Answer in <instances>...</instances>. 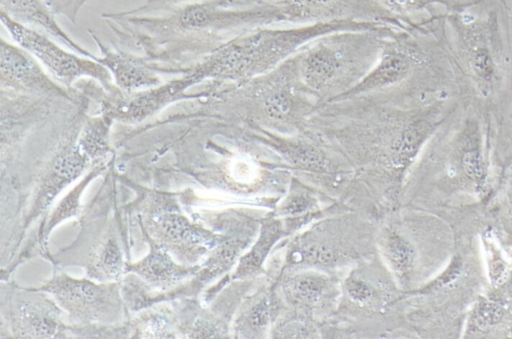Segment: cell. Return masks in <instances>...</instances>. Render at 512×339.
<instances>
[{"mask_svg": "<svg viewBox=\"0 0 512 339\" xmlns=\"http://www.w3.org/2000/svg\"><path fill=\"white\" fill-rule=\"evenodd\" d=\"M102 17L119 40L141 51L140 57L157 71L168 64L166 72L178 73L183 60L202 58L230 31L289 22L276 0H149Z\"/></svg>", "mask_w": 512, "mask_h": 339, "instance_id": "6da1fadb", "label": "cell"}, {"mask_svg": "<svg viewBox=\"0 0 512 339\" xmlns=\"http://www.w3.org/2000/svg\"><path fill=\"white\" fill-rule=\"evenodd\" d=\"M445 37L458 97L489 127L512 140V13L505 0L446 11Z\"/></svg>", "mask_w": 512, "mask_h": 339, "instance_id": "7a4b0ae2", "label": "cell"}, {"mask_svg": "<svg viewBox=\"0 0 512 339\" xmlns=\"http://www.w3.org/2000/svg\"><path fill=\"white\" fill-rule=\"evenodd\" d=\"M396 30H349L315 39L290 60L297 82L307 95L337 100L371 69L381 36Z\"/></svg>", "mask_w": 512, "mask_h": 339, "instance_id": "3957f363", "label": "cell"}, {"mask_svg": "<svg viewBox=\"0 0 512 339\" xmlns=\"http://www.w3.org/2000/svg\"><path fill=\"white\" fill-rule=\"evenodd\" d=\"M370 232L361 224L344 220L317 223L291 242L286 254V269L325 270L346 265L367 251Z\"/></svg>", "mask_w": 512, "mask_h": 339, "instance_id": "277c9868", "label": "cell"}, {"mask_svg": "<svg viewBox=\"0 0 512 339\" xmlns=\"http://www.w3.org/2000/svg\"><path fill=\"white\" fill-rule=\"evenodd\" d=\"M35 289L51 295L70 324L113 325L124 317L120 281L98 282L59 272Z\"/></svg>", "mask_w": 512, "mask_h": 339, "instance_id": "5b68a950", "label": "cell"}, {"mask_svg": "<svg viewBox=\"0 0 512 339\" xmlns=\"http://www.w3.org/2000/svg\"><path fill=\"white\" fill-rule=\"evenodd\" d=\"M0 20L16 44L33 55L64 86L73 87L77 80L90 78L107 92L116 89L110 72L96 59L64 49L49 35L3 12H0Z\"/></svg>", "mask_w": 512, "mask_h": 339, "instance_id": "8992f818", "label": "cell"}, {"mask_svg": "<svg viewBox=\"0 0 512 339\" xmlns=\"http://www.w3.org/2000/svg\"><path fill=\"white\" fill-rule=\"evenodd\" d=\"M28 51L0 39L1 90L69 101H80L84 93L76 87L56 83Z\"/></svg>", "mask_w": 512, "mask_h": 339, "instance_id": "52a82bcc", "label": "cell"}, {"mask_svg": "<svg viewBox=\"0 0 512 339\" xmlns=\"http://www.w3.org/2000/svg\"><path fill=\"white\" fill-rule=\"evenodd\" d=\"M147 239L167 250L179 263L196 265L202 256L209 254L221 241L203 226L193 223L177 213L155 215L147 222Z\"/></svg>", "mask_w": 512, "mask_h": 339, "instance_id": "ba28073f", "label": "cell"}, {"mask_svg": "<svg viewBox=\"0 0 512 339\" xmlns=\"http://www.w3.org/2000/svg\"><path fill=\"white\" fill-rule=\"evenodd\" d=\"M10 304L13 335L18 338H65L69 325L63 310L46 292L35 288H18Z\"/></svg>", "mask_w": 512, "mask_h": 339, "instance_id": "9c48e42d", "label": "cell"}, {"mask_svg": "<svg viewBox=\"0 0 512 339\" xmlns=\"http://www.w3.org/2000/svg\"><path fill=\"white\" fill-rule=\"evenodd\" d=\"M292 23L367 21L406 27L376 0H277Z\"/></svg>", "mask_w": 512, "mask_h": 339, "instance_id": "30bf717a", "label": "cell"}, {"mask_svg": "<svg viewBox=\"0 0 512 339\" xmlns=\"http://www.w3.org/2000/svg\"><path fill=\"white\" fill-rule=\"evenodd\" d=\"M79 130L58 147L43 170L32 206L24 221L25 228L46 212L68 185L78 179L89 167L95 165L77 143Z\"/></svg>", "mask_w": 512, "mask_h": 339, "instance_id": "8fae6325", "label": "cell"}, {"mask_svg": "<svg viewBox=\"0 0 512 339\" xmlns=\"http://www.w3.org/2000/svg\"><path fill=\"white\" fill-rule=\"evenodd\" d=\"M280 289L285 303L307 316L327 309L339 294L334 279L315 269L290 272L282 280Z\"/></svg>", "mask_w": 512, "mask_h": 339, "instance_id": "7c38bea8", "label": "cell"}, {"mask_svg": "<svg viewBox=\"0 0 512 339\" xmlns=\"http://www.w3.org/2000/svg\"><path fill=\"white\" fill-rule=\"evenodd\" d=\"M90 36L100 56L96 58L110 72L115 86L125 93L155 87L161 82L160 72L140 56L106 46L91 30Z\"/></svg>", "mask_w": 512, "mask_h": 339, "instance_id": "4fadbf2b", "label": "cell"}, {"mask_svg": "<svg viewBox=\"0 0 512 339\" xmlns=\"http://www.w3.org/2000/svg\"><path fill=\"white\" fill-rule=\"evenodd\" d=\"M149 252L141 260L126 264V273L140 278L146 286L167 292L190 280L199 270L200 265H185L164 248L149 240Z\"/></svg>", "mask_w": 512, "mask_h": 339, "instance_id": "5bb4252c", "label": "cell"}, {"mask_svg": "<svg viewBox=\"0 0 512 339\" xmlns=\"http://www.w3.org/2000/svg\"><path fill=\"white\" fill-rule=\"evenodd\" d=\"M0 12L13 20L57 39L68 49L96 59L97 57L72 39L58 24L56 14L44 0H0Z\"/></svg>", "mask_w": 512, "mask_h": 339, "instance_id": "9a60e30c", "label": "cell"}, {"mask_svg": "<svg viewBox=\"0 0 512 339\" xmlns=\"http://www.w3.org/2000/svg\"><path fill=\"white\" fill-rule=\"evenodd\" d=\"M380 254L397 283L409 287L414 279L418 250L412 237L399 225L384 226L376 239Z\"/></svg>", "mask_w": 512, "mask_h": 339, "instance_id": "2e32d148", "label": "cell"}, {"mask_svg": "<svg viewBox=\"0 0 512 339\" xmlns=\"http://www.w3.org/2000/svg\"><path fill=\"white\" fill-rule=\"evenodd\" d=\"M302 223L297 218H269L260 225L259 235L237 262L232 280H241L259 273L276 243Z\"/></svg>", "mask_w": 512, "mask_h": 339, "instance_id": "e0dca14e", "label": "cell"}, {"mask_svg": "<svg viewBox=\"0 0 512 339\" xmlns=\"http://www.w3.org/2000/svg\"><path fill=\"white\" fill-rule=\"evenodd\" d=\"M126 264L115 234L109 230L90 256L86 275L98 282L120 281Z\"/></svg>", "mask_w": 512, "mask_h": 339, "instance_id": "ac0fdd59", "label": "cell"}, {"mask_svg": "<svg viewBox=\"0 0 512 339\" xmlns=\"http://www.w3.org/2000/svg\"><path fill=\"white\" fill-rule=\"evenodd\" d=\"M115 120L100 112L88 117L80 127L77 143L82 152L94 163L108 159L111 152L110 137Z\"/></svg>", "mask_w": 512, "mask_h": 339, "instance_id": "d6986e66", "label": "cell"}, {"mask_svg": "<svg viewBox=\"0 0 512 339\" xmlns=\"http://www.w3.org/2000/svg\"><path fill=\"white\" fill-rule=\"evenodd\" d=\"M274 300L271 293L262 292L253 296L235 320L234 330L238 337H263L274 315Z\"/></svg>", "mask_w": 512, "mask_h": 339, "instance_id": "ffe728a7", "label": "cell"}, {"mask_svg": "<svg viewBox=\"0 0 512 339\" xmlns=\"http://www.w3.org/2000/svg\"><path fill=\"white\" fill-rule=\"evenodd\" d=\"M107 168V160L96 163L92 166L82 179L59 201L51 211L39 232V241L46 244L51 231L62 221L77 215L80 211V199L87 186Z\"/></svg>", "mask_w": 512, "mask_h": 339, "instance_id": "44dd1931", "label": "cell"}, {"mask_svg": "<svg viewBox=\"0 0 512 339\" xmlns=\"http://www.w3.org/2000/svg\"><path fill=\"white\" fill-rule=\"evenodd\" d=\"M347 297L361 306H376L391 298V289L380 278L361 270L351 272L343 282Z\"/></svg>", "mask_w": 512, "mask_h": 339, "instance_id": "7402d4cb", "label": "cell"}, {"mask_svg": "<svg viewBox=\"0 0 512 339\" xmlns=\"http://www.w3.org/2000/svg\"><path fill=\"white\" fill-rule=\"evenodd\" d=\"M271 144L294 166L312 172H328L330 162L326 155L313 144L274 138Z\"/></svg>", "mask_w": 512, "mask_h": 339, "instance_id": "603a6c76", "label": "cell"}, {"mask_svg": "<svg viewBox=\"0 0 512 339\" xmlns=\"http://www.w3.org/2000/svg\"><path fill=\"white\" fill-rule=\"evenodd\" d=\"M406 26L446 11L437 0H376Z\"/></svg>", "mask_w": 512, "mask_h": 339, "instance_id": "cb8c5ba5", "label": "cell"}, {"mask_svg": "<svg viewBox=\"0 0 512 339\" xmlns=\"http://www.w3.org/2000/svg\"><path fill=\"white\" fill-rule=\"evenodd\" d=\"M176 320L164 311H144L129 324L131 335L142 338H170L175 337L173 325Z\"/></svg>", "mask_w": 512, "mask_h": 339, "instance_id": "d4e9b609", "label": "cell"}, {"mask_svg": "<svg viewBox=\"0 0 512 339\" xmlns=\"http://www.w3.org/2000/svg\"><path fill=\"white\" fill-rule=\"evenodd\" d=\"M484 257L490 282L494 286L502 284L508 276V262L490 232L482 236Z\"/></svg>", "mask_w": 512, "mask_h": 339, "instance_id": "484cf974", "label": "cell"}, {"mask_svg": "<svg viewBox=\"0 0 512 339\" xmlns=\"http://www.w3.org/2000/svg\"><path fill=\"white\" fill-rule=\"evenodd\" d=\"M502 318L501 307L494 302H480L472 313V324L477 328H487L497 324Z\"/></svg>", "mask_w": 512, "mask_h": 339, "instance_id": "4316f807", "label": "cell"}, {"mask_svg": "<svg viewBox=\"0 0 512 339\" xmlns=\"http://www.w3.org/2000/svg\"><path fill=\"white\" fill-rule=\"evenodd\" d=\"M313 202L314 199L304 192L294 194L283 202L280 214L292 218L306 217L304 213L312 209Z\"/></svg>", "mask_w": 512, "mask_h": 339, "instance_id": "83f0119b", "label": "cell"}, {"mask_svg": "<svg viewBox=\"0 0 512 339\" xmlns=\"http://www.w3.org/2000/svg\"><path fill=\"white\" fill-rule=\"evenodd\" d=\"M56 15L65 17L75 24L77 17L88 0H44Z\"/></svg>", "mask_w": 512, "mask_h": 339, "instance_id": "f1b7e54d", "label": "cell"}, {"mask_svg": "<svg viewBox=\"0 0 512 339\" xmlns=\"http://www.w3.org/2000/svg\"><path fill=\"white\" fill-rule=\"evenodd\" d=\"M483 0H437V2L446 10L461 9Z\"/></svg>", "mask_w": 512, "mask_h": 339, "instance_id": "f546056e", "label": "cell"}, {"mask_svg": "<svg viewBox=\"0 0 512 339\" xmlns=\"http://www.w3.org/2000/svg\"><path fill=\"white\" fill-rule=\"evenodd\" d=\"M505 1H506L507 5H508V7H509V9H510V11L512 13V0H505Z\"/></svg>", "mask_w": 512, "mask_h": 339, "instance_id": "4dcf8cb0", "label": "cell"}, {"mask_svg": "<svg viewBox=\"0 0 512 339\" xmlns=\"http://www.w3.org/2000/svg\"><path fill=\"white\" fill-rule=\"evenodd\" d=\"M509 296L512 299V280H511L510 285H509Z\"/></svg>", "mask_w": 512, "mask_h": 339, "instance_id": "1f68e13d", "label": "cell"}]
</instances>
